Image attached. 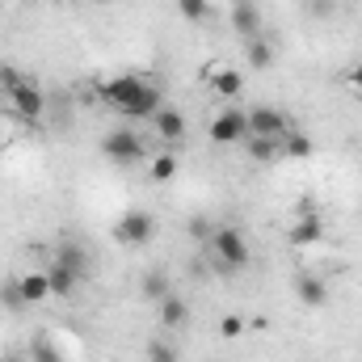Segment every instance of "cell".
Returning a JSON list of instances; mask_svg holds the SVG:
<instances>
[{
	"label": "cell",
	"instance_id": "10",
	"mask_svg": "<svg viewBox=\"0 0 362 362\" xmlns=\"http://www.w3.org/2000/svg\"><path fill=\"white\" fill-rule=\"evenodd\" d=\"M232 30L249 42V38H262V13L253 0H236L232 4Z\"/></svg>",
	"mask_w": 362,
	"mask_h": 362
},
{
	"label": "cell",
	"instance_id": "19",
	"mask_svg": "<svg viewBox=\"0 0 362 362\" xmlns=\"http://www.w3.org/2000/svg\"><path fill=\"white\" fill-rule=\"evenodd\" d=\"M139 291H144V299H156V303H160L165 295H173V291H169V274L165 270H148L144 282H139Z\"/></svg>",
	"mask_w": 362,
	"mask_h": 362
},
{
	"label": "cell",
	"instance_id": "27",
	"mask_svg": "<svg viewBox=\"0 0 362 362\" xmlns=\"http://www.w3.org/2000/svg\"><path fill=\"white\" fill-rule=\"evenodd\" d=\"M211 232H215V223H211V219H202V215H198V219H189V236H194L198 245H206V240H211Z\"/></svg>",
	"mask_w": 362,
	"mask_h": 362
},
{
	"label": "cell",
	"instance_id": "20",
	"mask_svg": "<svg viewBox=\"0 0 362 362\" xmlns=\"http://www.w3.org/2000/svg\"><path fill=\"white\" fill-rule=\"evenodd\" d=\"M245 51H249V68H257V72H266L274 64V51H270V42L266 38H249L245 42Z\"/></svg>",
	"mask_w": 362,
	"mask_h": 362
},
{
	"label": "cell",
	"instance_id": "16",
	"mask_svg": "<svg viewBox=\"0 0 362 362\" xmlns=\"http://www.w3.org/2000/svg\"><path fill=\"white\" fill-rule=\"evenodd\" d=\"M211 89L219 93V97H236V93L245 89V76L236 68H215L211 72Z\"/></svg>",
	"mask_w": 362,
	"mask_h": 362
},
{
	"label": "cell",
	"instance_id": "21",
	"mask_svg": "<svg viewBox=\"0 0 362 362\" xmlns=\"http://www.w3.org/2000/svg\"><path fill=\"white\" fill-rule=\"evenodd\" d=\"M144 354H148V362H181V350L173 341H165V337H152Z\"/></svg>",
	"mask_w": 362,
	"mask_h": 362
},
{
	"label": "cell",
	"instance_id": "24",
	"mask_svg": "<svg viewBox=\"0 0 362 362\" xmlns=\"http://www.w3.org/2000/svg\"><path fill=\"white\" fill-rule=\"evenodd\" d=\"M177 13L185 21H206L211 17V0H177Z\"/></svg>",
	"mask_w": 362,
	"mask_h": 362
},
{
	"label": "cell",
	"instance_id": "4",
	"mask_svg": "<svg viewBox=\"0 0 362 362\" xmlns=\"http://www.w3.org/2000/svg\"><path fill=\"white\" fill-rule=\"evenodd\" d=\"M101 152H105V160H114V165H135V160H144V156H148L144 139H139L135 131H127V127L110 131V135L101 139Z\"/></svg>",
	"mask_w": 362,
	"mask_h": 362
},
{
	"label": "cell",
	"instance_id": "11",
	"mask_svg": "<svg viewBox=\"0 0 362 362\" xmlns=\"http://www.w3.org/2000/svg\"><path fill=\"white\" fill-rule=\"evenodd\" d=\"M152 127H156V135H160L165 144H181V139H185V114L173 110V105H160L156 118H152Z\"/></svg>",
	"mask_w": 362,
	"mask_h": 362
},
{
	"label": "cell",
	"instance_id": "26",
	"mask_svg": "<svg viewBox=\"0 0 362 362\" xmlns=\"http://www.w3.org/2000/svg\"><path fill=\"white\" fill-rule=\"evenodd\" d=\"M25 81H30L25 72H17V68H8V64L0 68V89H4V93H13L17 85H25Z\"/></svg>",
	"mask_w": 362,
	"mask_h": 362
},
{
	"label": "cell",
	"instance_id": "9",
	"mask_svg": "<svg viewBox=\"0 0 362 362\" xmlns=\"http://www.w3.org/2000/svg\"><path fill=\"white\" fill-rule=\"evenodd\" d=\"M47 282H51V299H72L81 286H85V278L76 270H68V266H59L55 257L47 262Z\"/></svg>",
	"mask_w": 362,
	"mask_h": 362
},
{
	"label": "cell",
	"instance_id": "8",
	"mask_svg": "<svg viewBox=\"0 0 362 362\" xmlns=\"http://www.w3.org/2000/svg\"><path fill=\"white\" fill-rule=\"evenodd\" d=\"M320 236H325V223H320V215H299L291 228H286V245H295V249H312V245H320Z\"/></svg>",
	"mask_w": 362,
	"mask_h": 362
},
{
	"label": "cell",
	"instance_id": "29",
	"mask_svg": "<svg viewBox=\"0 0 362 362\" xmlns=\"http://www.w3.org/2000/svg\"><path fill=\"white\" fill-rule=\"evenodd\" d=\"M350 85H354V89L362 93V59L354 64V68H350Z\"/></svg>",
	"mask_w": 362,
	"mask_h": 362
},
{
	"label": "cell",
	"instance_id": "15",
	"mask_svg": "<svg viewBox=\"0 0 362 362\" xmlns=\"http://www.w3.org/2000/svg\"><path fill=\"white\" fill-rule=\"evenodd\" d=\"M160 325H165L169 333L189 325V303H185L181 295H165V299H160Z\"/></svg>",
	"mask_w": 362,
	"mask_h": 362
},
{
	"label": "cell",
	"instance_id": "3",
	"mask_svg": "<svg viewBox=\"0 0 362 362\" xmlns=\"http://www.w3.org/2000/svg\"><path fill=\"white\" fill-rule=\"evenodd\" d=\"M152 236H156V219L148 211H122L118 223H114V240L127 245V249H144Z\"/></svg>",
	"mask_w": 362,
	"mask_h": 362
},
{
	"label": "cell",
	"instance_id": "1",
	"mask_svg": "<svg viewBox=\"0 0 362 362\" xmlns=\"http://www.w3.org/2000/svg\"><path fill=\"white\" fill-rule=\"evenodd\" d=\"M101 101L122 110L127 118H156V110L165 105L160 89L144 76H114V81H101Z\"/></svg>",
	"mask_w": 362,
	"mask_h": 362
},
{
	"label": "cell",
	"instance_id": "28",
	"mask_svg": "<svg viewBox=\"0 0 362 362\" xmlns=\"http://www.w3.org/2000/svg\"><path fill=\"white\" fill-rule=\"evenodd\" d=\"M0 299H4V303H8V308H21V291H17V278H13V282H4V286H0Z\"/></svg>",
	"mask_w": 362,
	"mask_h": 362
},
{
	"label": "cell",
	"instance_id": "5",
	"mask_svg": "<svg viewBox=\"0 0 362 362\" xmlns=\"http://www.w3.org/2000/svg\"><path fill=\"white\" fill-rule=\"evenodd\" d=\"M4 105H8V114H13L17 122H25V127H34V122L42 118V110H47V101H42V93H38L34 81L17 85L13 93H4Z\"/></svg>",
	"mask_w": 362,
	"mask_h": 362
},
{
	"label": "cell",
	"instance_id": "12",
	"mask_svg": "<svg viewBox=\"0 0 362 362\" xmlns=\"http://www.w3.org/2000/svg\"><path fill=\"white\" fill-rule=\"evenodd\" d=\"M295 295H299L303 308H325L329 303V286H325L320 274H299L295 278Z\"/></svg>",
	"mask_w": 362,
	"mask_h": 362
},
{
	"label": "cell",
	"instance_id": "14",
	"mask_svg": "<svg viewBox=\"0 0 362 362\" xmlns=\"http://www.w3.org/2000/svg\"><path fill=\"white\" fill-rule=\"evenodd\" d=\"M286 139V135H282ZM282 139H270V135H249L245 144V152H249V160H257V165H270V160H282Z\"/></svg>",
	"mask_w": 362,
	"mask_h": 362
},
{
	"label": "cell",
	"instance_id": "22",
	"mask_svg": "<svg viewBox=\"0 0 362 362\" xmlns=\"http://www.w3.org/2000/svg\"><path fill=\"white\" fill-rule=\"evenodd\" d=\"M282 156H291V160H308V156H312V139L299 135V131H291V135L282 139Z\"/></svg>",
	"mask_w": 362,
	"mask_h": 362
},
{
	"label": "cell",
	"instance_id": "2",
	"mask_svg": "<svg viewBox=\"0 0 362 362\" xmlns=\"http://www.w3.org/2000/svg\"><path fill=\"white\" fill-rule=\"evenodd\" d=\"M202 249L211 253V266H215L219 274H240L245 266H249V240H245V232H240L236 223L215 228L211 240H206Z\"/></svg>",
	"mask_w": 362,
	"mask_h": 362
},
{
	"label": "cell",
	"instance_id": "18",
	"mask_svg": "<svg viewBox=\"0 0 362 362\" xmlns=\"http://www.w3.org/2000/svg\"><path fill=\"white\" fill-rule=\"evenodd\" d=\"M173 177H177V156L173 152H160V156L148 160V181L165 185V181H173Z\"/></svg>",
	"mask_w": 362,
	"mask_h": 362
},
{
	"label": "cell",
	"instance_id": "7",
	"mask_svg": "<svg viewBox=\"0 0 362 362\" xmlns=\"http://www.w3.org/2000/svg\"><path fill=\"white\" fill-rule=\"evenodd\" d=\"M249 135H270V139L291 135L286 110H278V105H253V110H249Z\"/></svg>",
	"mask_w": 362,
	"mask_h": 362
},
{
	"label": "cell",
	"instance_id": "6",
	"mask_svg": "<svg viewBox=\"0 0 362 362\" xmlns=\"http://www.w3.org/2000/svg\"><path fill=\"white\" fill-rule=\"evenodd\" d=\"M211 139L215 144H245L249 139V110H219L211 118Z\"/></svg>",
	"mask_w": 362,
	"mask_h": 362
},
{
	"label": "cell",
	"instance_id": "17",
	"mask_svg": "<svg viewBox=\"0 0 362 362\" xmlns=\"http://www.w3.org/2000/svg\"><path fill=\"white\" fill-rule=\"evenodd\" d=\"M55 262L68 266V270H76L81 278H89V253H85L81 245H59V249H55Z\"/></svg>",
	"mask_w": 362,
	"mask_h": 362
},
{
	"label": "cell",
	"instance_id": "30",
	"mask_svg": "<svg viewBox=\"0 0 362 362\" xmlns=\"http://www.w3.org/2000/svg\"><path fill=\"white\" fill-rule=\"evenodd\" d=\"M4 362H21V358H4Z\"/></svg>",
	"mask_w": 362,
	"mask_h": 362
},
{
	"label": "cell",
	"instance_id": "23",
	"mask_svg": "<svg viewBox=\"0 0 362 362\" xmlns=\"http://www.w3.org/2000/svg\"><path fill=\"white\" fill-rule=\"evenodd\" d=\"M30 362H64V354L51 337H34L30 341Z\"/></svg>",
	"mask_w": 362,
	"mask_h": 362
},
{
	"label": "cell",
	"instance_id": "13",
	"mask_svg": "<svg viewBox=\"0 0 362 362\" xmlns=\"http://www.w3.org/2000/svg\"><path fill=\"white\" fill-rule=\"evenodd\" d=\"M17 291H21V303H42L51 299V282H47V270H30L17 278Z\"/></svg>",
	"mask_w": 362,
	"mask_h": 362
},
{
	"label": "cell",
	"instance_id": "25",
	"mask_svg": "<svg viewBox=\"0 0 362 362\" xmlns=\"http://www.w3.org/2000/svg\"><path fill=\"white\" fill-rule=\"evenodd\" d=\"M240 333H245V316L228 312V316L219 320V337H228V341H232V337H240Z\"/></svg>",
	"mask_w": 362,
	"mask_h": 362
}]
</instances>
